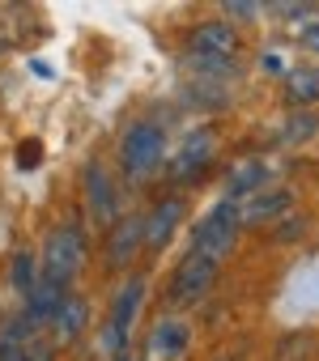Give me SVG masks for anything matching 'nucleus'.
Here are the masks:
<instances>
[{
	"label": "nucleus",
	"instance_id": "obj_1",
	"mask_svg": "<svg viewBox=\"0 0 319 361\" xmlns=\"http://www.w3.org/2000/svg\"><path fill=\"white\" fill-rule=\"evenodd\" d=\"M167 128L153 119H132L119 136V170L128 183H149L157 170H167Z\"/></svg>",
	"mask_w": 319,
	"mask_h": 361
},
{
	"label": "nucleus",
	"instance_id": "obj_2",
	"mask_svg": "<svg viewBox=\"0 0 319 361\" xmlns=\"http://www.w3.org/2000/svg\"><path fill=\"white\" fill-rule=\"evenodd\" d=\"M145 298H149V281H145L140 272H132V276L115 289L111 310H107V323H102V353H107L111 361L128 353V340H132L136 319H140V310H145Z\"/></svg>",
	"mask_w": 319,
	"mask_h": 361
},
{
	"label": "nucleus",
	"instance_id": "obj_3",
	"mask_svg": "<svg viewBox=\"0 0 319 361\" xmlns=\"http://www.w3.org/2000/svg\"><path fill=\"white\" fill-rule=\"evenodd\" d=\"M85 259H90V247H85V230L81 226H56L39 251V264H43V276L47 281H60L64 289H73V281L85 272Z\"/></svg>",
	"mask_w": 319,
	"mask_h": 361
},
{
	"label": "nucleus",
	"instance_id": "obj_4",
	"mask_svg": "<svg viewBox=\"0 0 319 361\" xmlns=\"http://www.w3.org/2000/svg\"><path fill=\"white\" fill-rule=\"evenodd\" d=\"M81 196H85V213H90V226L94 230H111L124 221V200H119V183L115 174L107 170L102 157H90L81 166Z\"/></svg>",
	"mask_w": 319,
	"mask_h": 361
},
{
	"label": "nucleus",
	"instance_id": "obj_5",
	"mask_svg": "<svg viewBox=\"0 0 319 361\" xmlns=\"http://www.w3.org/2000/svg\"><path fill=\"white\" fill-rule=\"evenodd\" d=\"M239 238H243V217H239V204H230V200H217L200 221H196V230H192V251H200V255H209V259H230V251L239 247Z\"/></svg>",
	"mask_w": 319,
	"mask_h": 361
},
{
	"label": "nucleus",
	"instance_id": "obj_6",
	"mask_svg": "<svg viewBox=\"0 0 319 361\" xmlns=\"http://www.w3.org/2000/svg\"><path fill=\"white\" fill-rule=\"evenodd\" d=\"M217 276H222V264H217V259H209V255H200V251H188V255L175 264V272H171L167 302H171L175 310H188V306H196V302L209 298V289L217 285Z\"/></svg>",
	"mask_w": 319,
	"mask_h": 361
},
{
	"label": "nucleus",
	"instance_id": "obj_7",
	"mask_svg": "<svg viewBox=\"0 0 319 361\" xmlns=\"http://www.w3.org/2000/svg\"><path fill=\"white\" fill-rule=\"evenodd\" d=\"M213 157H217V136L209 128H192L179 140V149L167 157V174L175 178V183H192V178H200L213 166Z\"/></svg>",
	"mask_w": 319,
	"mask_h": 361
},
{
	"label": "nucleus",
	"instance_id": "obj_8",
	"mask_svg": "<svg viewBox=\"0 0 319 361\" xmlns=\"http://www.w3.org/2000/svg\"><path fill=\"white\" fill-rule=\"evenodd\" d=\"M272 174H277V166L268 157H239V161H230V170L222 178V196L230 204H243V200L260 196L264 188H272Z\"/></svg>",
	"mask_w": 319,
	"mask_h": 361
},
{
	"label": "nucleus",
	"instance_id": "obj_9",
	"mask_svg": "<svg viewBox=\"0 0 319 361\" xmlns=\"http://www.w3.org/2000/svg\"><path fill=\"white\" fill-rule=\"evenodd\" d=\"M188 51H192V56H213V60L239 64V56H243V35H239V26H230L226 18H209V22H196V30L188 35Z\"/></svg>",
	"mask_w": 319,
	"mask_h": 361
},
{
	"label": "nucleus",
	"instance_id": "obj_10",
	"mask_svg": "<svg viewBox=\"0 0 319 361\" xmlns=\"http://www.w3.org/2000/svg\"><path fill=\"white\" fill-rule=\"evenodd\" d=\"M192 344V327L179 314H162L145 336V361H179Z\"/></svg>",
	"mask_w": 319,
	"mask_h": 361
},
{
	"label": "nucleus",
	"instance_id": "obj_11",
	"mask_svg": "<svg viewBox=\"0 0 319 361\" xmlns=\"http://www.w3.org/2000/svg\"><path fill=\"white\" fill-rule=\"evenodd\" d=\"M145 247V217L140 213H132V217H124L119 226H111L107 230V243H102V264L111 268V272H124L132 259H136V251Z\"/></svg>",
	"mask_w": 319,
	"mask_h": 361
},
{
	"label": "nucleus",
	"instance_id": "obj_12",
	"mask_svg": "<svg viewBox=\"0 0 319 361\" xmlns=\"http://www.w3.org/2000/svg\"><path fill=\"white\" fill-rule=\"evenodd\" d=\"M183 217H188V200L183 196H162L145 213V247L149 251H162L175 238V230L183 226Z\"/></svg>",
	"mask_w": 319,
	"mask_h": 361
},
{
	"label": "nucleus",
	"instance_id": "obj_13",
	"mask_svg": "<svg viewBox=\"0 0 319 361\" xmlns=\"http://www.w3.org/2000/svg\"><path fill=\"white\" fill-rule=\"evenodd\" d=\"M52 348H73L85 331H90V302L81 293H68L60 302V310L52 314Z\"/></svg>",
	"mask_w": 319,
	"mask_h": 361
},
{
	"label": "nucleus",
	"instance_id": "obj_14",
	"mask_svg": "<svg viewBox=\"0 0 319 361\" xmlns=\"http://www.w3.org/2000/svg\"><path fill=\"white\" fill-rule=\"evenodd\" d=\"M289 209H294V192L289 188H264L260 196L239 204V217H243V230H255V226H277Z\"/></svg>",
	"mask_w": 319,
	"mask_h": 361
},
{
	"label": "nucleus",
	"instance_id": "obj_15",
	"mask_svg": "<svg viewBox=\"0 0 319 361\" xmlns=\"http://www.w3.org/2000/svg\"><path fill=\"white\" fill-rule=\"evenodd\" d=\"M281 94L289 111H311L319 106V64H298L281 77Z\"/></svg>",
	"mask_w": 319,
	"mask_h": 361
},
{
	"label": "nucleus",
	"instance_id": "obj_16",
	"mask_svg": "<svg viewBox=\"0 0 319 361\" xmlns=\"http://www.w3.org/2000/svg\"><path fill=\"white\" fill-rule=\"evenodd\" d=\"M39 281H43V264H39V255H35V251H18V255L9 259V285H13V293L26 302V298L39 289Z\"/></svg>",
	"mask_w": 319,
	"mask_h": 361
},
{
	"label": "nucleus",
	"instance_id": "obj_17",
	"mask_svg": "<svg viewBox=\"0 0 319 361\" xmlns=\"http://www.w3.org/2000/svg\"><path fill=\"white\" fill-rule=\"evenodd\" d=\"M319 136V115L315 111H289L285 119H281V132H277V140L285 145V149H298V145H306V140H315Z\"/></svg>",
	"mask_w": 319,
	"mask_h": 361
},
{
	"label": "nucleus",
	"instance_id": "obj_18",
	"mask_svg": "<svg viewBox=\"0 0 319 361\" xmlns=\"http://www.w3.org/2000/svg\"><path fill=\"white\" fill-rule=\"evenodd\" d=\"M268 13H277V18H281V22H289L294 30H298V26H306L311 18H319V9H315V5H272Z\"/></svg>",
	"mask_w": 319,
	"mask_h": 361
},
{
	"label": "nucleus",
	"instance_id": "obj_19",
	"mask_svg": "<svg viewBox=\"0 0 319 361\" xmlns=\"http://www.w3.org/2000/svg\"><path fill=\"white\" fill-rule=\"evenodd\" d=\"M294 39H298V47H306L311 56H319V18H311L306 26H298Z\"/></svg>",
	"mask_w": 319,
	"mask_h": 361
},
{
	"label": "nucleus",
	"instance_id": "obj_20",
	"mask_svg": "<svg viewBox=\"0 0 319 361\" xmlns=\"http://www.w3.org/2000/svg\"><path fill=\"white\" fill-rule=\"evenodd\" d=\"M306 226H311L306 217H281V221H277V230H281L277 238H281V243H294V238H302V234H306Z\"/></svg>",
	"mask_w": 319,
	"mask_h": 361
},
{
	"label": "nucleus",
	"instance_id": "obj_21",
	"mask_svg": "<svg viewBox=\"0 0 319 361\" xmlns=\"http://www.w3.org/2000/svg\"><path fill=\"white\" fill-rule=\"evenodd\" d=\"M260 13H264L260 5H226V22H230V26H239V22H255Z\"/></svg>",
	"mask_w": 319,
	"mask_h": 361
},
{
	"label": "nucleus",
	"instance_id": "obj_22",
	"mask_svg": "<svg viewBox=\"0 0 319 361\" xmlns=\"http://www.w3.org/2000/svg\"><path fill=\"white\" fill-rule=\"evenodd\" d=\"M260 68H268V73H281V77H285V73H289V68H285V64H281V56H277V51H268V56H264V60H260Z\"/></svg>",
	"mask_w": 319,
	"mask_h": 361
},
{
	"label": "nucleus",
	"instance_id": "obj_23",
	"mask_svg": "<svg viewBox=\"0 0 319 361\" xmlns=\"http://www.w3.org/2000/svg\"><path fill=\"white\" fill-rule=\"evenodd\" d=\"M115 361H132V353H124V357H115Z\"/></svg>",
	"mask_w": 319,
	"mask_h": 361
}]
</instances>
